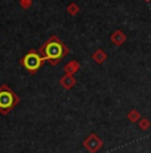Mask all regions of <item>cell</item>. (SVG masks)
<instances>
[{"mask_svg":"<svg viewBox=\"0 0 151 153\" xmlns=\"http://www.w3.org/2000/svg\"><path fill=\"white\" fill-rule=\"evenodd\" d=\"M44 61L45 60L43 59V56L40 55L36 49H32L31 52H28V53L21 59L23 67H24V68L27 69L28 72H31V73H36L37 71L43 67Z\"/></svg>","mask_w":151,"mask_h":153,"instance_id":"cell-3","label":"cell"},{"mask_svg":"<svg viewBox=\"0 0 151 153\" xmlns=\"http://www.w3.org/2000/svg\"><path fill=\"white\" fill-rule=\"evenodd\" d=\"M78 71H80V63L76 60H70L69 63L65 64V67H64V72L68 73V75H74V73H77Z\"/></svg>","mask_w":151,"mask_h":153,"instance_id":"cell-7","label":"cell"},{"mask_svg":"<svg viewBox=\"0 0 151 153\" xmlns=\"http://www.w3.org/2000/svg\"><path fill=\"white\" fill-rule=\"evenodd\" d=\"M151 126V123L149 119H141L138 121V128L141 129V131H147Z\"/></svg>","mask_w":151,"mask_h":153,"instance_id":"cell-11","label":"cell"},{"mask_svg":"<svg viewBox=\"0 0 151 153\" xmlns=\"http://www.w3.org/2000/svg\"><path fill=\"white\" fill-rule=\"evenodd\" d=\"M66 12L69 15H72V16H76V15L80 13V7H78V4H76V3H70V4L66 7Z\"/></svg>","mask_w":151,"mask_h":153,"instance_id":"cell-10","label":"cell"},{"mask_svg":"<svg viewBox=\"0 0 151 153\" xmlns=\"http://www.w3.org/2000/svg\"><path fill=\"white\" fill-rule=\"evenodd\" d=\"M37 52L43 56L45 61H49L52 65H57L65 56H68L69 48L53 35L37 49Z\"/></svg>","mask_w":151,"mask_h":153,"instance_id":"cell-1","label":"cell"},{"mask_svg":"<svg viewBox=\"0 0 151 153\" xmlns=\"http://www.w3.org/2000/svg\"><path fill=\"white\" fill-rule=\"evenodd\" d=\"M127 119H129V121H131V123H138L142 117H141V113H139L136 109H131L129 113H127Z\"/></svg>","mask_w":151,"mask_h":153,"instance_id":"cell-9","label":"cell"},{"mask_svg":"<svg viewBox=\"0 0 151 153\" xmlns=\"http://www.w3.org/2000/svg\"><path fill=\"white\" fill-rule=\"evenodd\" d=\"M60 85L64 88V89H66V91H69V89H72V88L76 85V83H77V80H76V77H74V75H68V73H65V75L62 76V77L60 79Z\"/></svg>","mask_w":151,"mask_h":153,"instance_id":"cell-5","label":"cell"},{"mask_svg":"<svg viewBox=\"0 0 151 153\" xmlns=\"http://www.w3.org/2000/svg\"><path fill=\"white\" fill-rule=\"evenodd\" d=\"M110 40H111V43L114 44V45L121 47L122 44H125V42L127 40V36L125 35L123 31H121V29H117V31H114L111 33V36H110Z\"/></svg>","mask_w":151,"mask_h":153,"instance_id":"cell-6","label":"cell"},{"mask_svg":"<svg viewBox=\"0 0 151 153\" xmlns=\"http://www.w3.org/2000/svg\"><path fill=\"white\" fill-rule=\"evenodd\" d=\"M20 102V97L8 85H0V113L8 114Z\"/></svg>","mask_w":151,"mask_h":153,"instance_id":"cell-2","label":"cell"},{"mask_svg":"<svg viewBox=\"0 0 151 153\" xmlns=\"http://www.w3.org/2000/svg\"><path fill=\"white\" fill-rule=\"evenodd\" d=\"M92 59L95 61L97 64H102V63H105L106 61V59H107V55H106V52L103 51V49H97V51L94 52V53L92 55Z\"/></svg>","mask_w":151,"mask_h":153,"instance_id":"cell-8","label":"cell"},{"mask_svg":"<svg viewBox=\"0 0 151 153\" xmlns=\"http://www.w3.org/2000/svg\"><path fill=\"white\" fill-rule=\"evenodd\" d=\"M143 1H146V3H150V1H151V0H143Z\"/></svg>","mask_w":151,"mask_h":153,"instance_id":"cell-13","label":"cell"},{"mask_svg":"<svg viewBox=\"0 0 151 153\" xmlns=\"http://www.w3.org/2000/svg\"><path fill=\"white\" fill-rule=\"evenodd\" d=\"M102 145H103L102 140H101L95 133L89 134V136L84 140V146H85V149L89 153H97L101 148H102Z\"/></svg>","mask_w":151,"mask_h":153,"instance_id":"cell-4","label":"cell"},{"mask_svg":"<svg viewBox=\"0 0 151 153\" xmlns=\"http://www.w3.org/2000/svg\"><path fill=\"white\" fill-rule=\"evenodd\" d=\"M20 1H32V0H20Z\"/></svg>","mask_w":151,"mask_h":153,"instance_id":"cell-12","label":"cell"}]
</instances>
